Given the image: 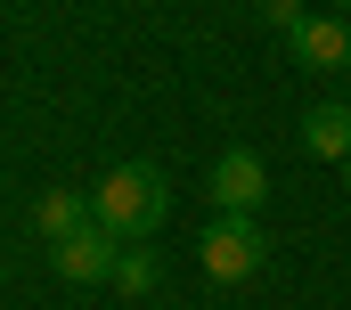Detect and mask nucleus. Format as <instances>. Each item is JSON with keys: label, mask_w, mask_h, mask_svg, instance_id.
I'll list each match as a JSON object with an SVG mask.
<instances>
[{"label": "nucleus", "mask_w": 351, "mask_h": 310, "mask_svg": "<svg viewBox=\"0 0 351 310\" xmlns=\"http://www.w3.org/2000/svg\"><path fill=\"white\" fill-rule=\"evenodd\" d=\"M204 196H213V213H262V196H269L262 155H254V147L213 155V180H204Z\"/></svg>", "instance_id": "7ed1b4c3"}, {"label": "nucleus", "mask_w": 351, "mask_h": 310, "mask_svg": "<svg viewBox=\"0 0 351 310\" xmlns=\"http://www.w3.org/2000/svg\"><path fill=\"white\" fill-rule=\"evenodd\" d=\"M74 229H90V196H82V188H49V196L33 204V237H49V245H66Z\"/></svg>", "instance_id": "0eeeda50"}, {"label": "nucleus", "mask_w": 351, "mask_h": 310, "mask_svg": "<svg viewBox=\"0 0 351 310\" xmlns=\"http://www.w3.org/2000/svg\"><path fill=\"white\" fill-rule=\"evenodd\" d=\"M164 213H172V188H164L156 163H114L90 188V221L114 237V245H147V237L164 229Z\"/></svg>", "instance_id": "f257e3e1"}, {"label": "nucleus", "mask_w": 351, "mask_h": 310, "mask_svg": "<svg viewBox=\"0 0 351 310\" xmlns=\"http://www.w3.org/2000/svg\"><path fill=\"white\" fill-rule=\"evenodd\" d=\"M286 49H294L311 74H343V66H351V25H343V16H311Z\"/></svg>", "instance_id": "39448f33"}, {"label": "nucleus", "mask_w": 351, "mask_h": 310, "mask_svg": "<svg viewBox=\"0 0 351 310\" xmlns=\"http://www.w3.org/2000/svg\"><path fill=\"white\" fill-rule=\"evenodd\" d=\"M156 278H164V261H156L147 245H123V261H114L106 286H123V294H156Z\"/></svg>", "instance_id": "6e6552de"}, {"label": "nucleus", "mask_w": 351, "mask_h": 310, "mask_svg": "<svg viewBox=\"0 0 351 310\" xmlns=\"http://www.w3.org/2000/svg\"><path fill=\"white\" fill-rule=\"evenodd\" d=\"M343 188H351V155H343Z\"/></svg>", "instance_id": "9d476101"}, {"label": "nucleus", "mask_w": 351, "mask_h": 310, "mask_svg": "<svg viewBox=\"0 0 351 310\" xmlns=\"http://www.w3.org/2000/svg\"><path fill=\"white\" fill-rule=\"evenodd\" d=\"M262 16L278 25V33H286V41H294V33L311 25V16H302V0H262Z\"/></svg>", "instance_id": "1a4fd4ad"}, {"label": "nucleus", "mask_w": 351, "mask_h": 310, "mask_svg": "<svg viewBox=\"0 0 351 310\" xmlns=\"http://www.w3.org/2000/svg\"><path fill=\"white\" fill-rule=\"evenodd\" d=\"M196 261H204L213 286H245V278L269 261V237H262L254 213H213V229L196 237Z\"/></svg>", "instance_id": "f03ea898"}, {"label": "nucleus", "mask_w": 351, "mask_h": 310, "mask_svg": "<svg viewBox=\"0 0 351 310\" xmlns=\"http://www.w3.org/2000/svg\"><path fill=\"white\" fill-rule=\"evenodd\" d=\"M302 147L327 155V163H343V155H351V106H343V98H319V106L302 115Z\"/></svg>", "instance_id": "423d86ee"}, {"label": "nucleus", "mask_w": 351, "mask_h": 310, "mask_svg": "<svg viewBox=\"0 0 351 310\" xmlns=\"http://www.w3.org/2000/svg\"><path fill=\"white\" fill-rule=\"evenodd\" d=\"M343 8H351V0H343Z\"/></svg>", "instance_id": "9b49d317"}, {"label": "nucleus", "mask_w": 351, "mask_h": 310, "mask_svg": "<svg viewBox=\"0 0 351 310\" xmlns=\"http://www.w3.org/2000/svg\"><path fill=\"white\" fill-rule=\"evenodd\" d=\"M49 261H58V278H74V286H106V278H114V261H123V245L90 221V229H74L66 245H49Z\"/></svg>", "instance_id": "20e7f679"}]
</instances>
